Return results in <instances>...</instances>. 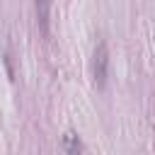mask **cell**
<instances>
[{"label": "cell", "mask_w": 155, "mask_h": 155, "mask_svg": "<svg viewBox=\"0 0 155 155\" xmlns=\"http://www.w3.org/2000/svg\"><path fill=\"white\" fill-rule=\"evenodd\" d=\"M107 75H109V48L104 41H99L92 53V80L97 90L107 87Z\"/></svg>", "instance_id": "6da1fadb"}, {"label": "cell", "mask_w": 155, "mask_h": 155, "mask_svg": "<svg viewBox=\"0 0 155 155\" xmlns=\"http://www.w3.org/2000/svg\"><path fill=\"white\" fill-rule=\"evenodd\" d=\"M51 2L53 0H34V10H36V22L41 27L44 34H48V15H51Z\"/></svg>", "instance_id": "7a4b0ae2"}, {"label": "cell", "mask_w": 155, "mask_h": 155, "mask_svg": "<svg viewBox=\"0 0 155 155\" xmlns=\"http://www.w3.org/2000/svg\"><path fill=\"white\" fill-rule=\"evenodd\" d=\"M63 150H65V153H80V150H85V145L80 143V138H78L73 131H68V133L63 136Z\"/></svg>", "instance_id": "3957f363"}]
</instances>
